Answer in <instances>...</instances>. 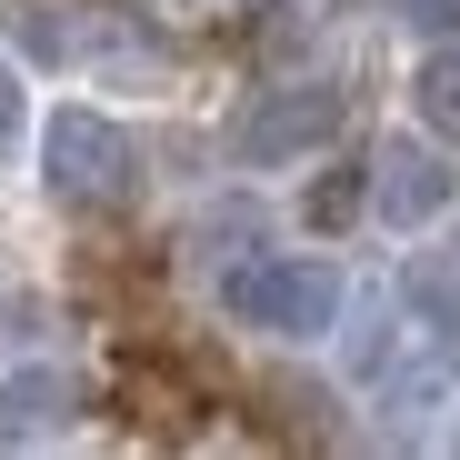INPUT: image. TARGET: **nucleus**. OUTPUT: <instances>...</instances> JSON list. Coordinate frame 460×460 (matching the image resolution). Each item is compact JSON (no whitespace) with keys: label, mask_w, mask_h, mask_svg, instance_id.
Wrapping results in <instances>:
<instances>
[{"label":"nucleus","mask_w":460,"mask_h":460,"mask_svg":"<svg viewBox=\"0 0 460 460\" xmlns=\"http://www.w3.org/2000/svg\"><path fill=\"white\" fill-rule=\"evenodd\" d=\"M341 300H350L341 261H311V251H251V261L220 270V311L241 331H261V341H290V350L331 341L341 331Z\"/></svg>","instance_id":"1"},{"label":"nucleus","mask_w":460,"mask_h":460,"mask_svg":"<svg viewBox=\"0 0 460 460\" xmlns=\"http://www.w3.org/2000/svg\"><path fill=\"white\" fill-rule=\"evenodd\" d=\"M40 181H50V200H70V210H120V200L140 190V140H130L111 111H91V101H60V111L40 120Z\"/></svg>","instance_id":"2"},{"label":"nucleus","mask_w":460,"mask_h":460,"mask_svg":"<svg viewBox=\"0 0 460 460\" xmlns=\"http://www.w3.org/2000/svg\"><path fill=\"white\" fill-rule=\"evenodd\" d=\"M341 140V91L331 81H270L251 91V111L230 120V161L241 171H300Z\"/></svg>","instance_id":"3"},{"label":"nucleus","mask_w":460,"mask_h":460,"mask_svg":"<svg viewBox=\"0 0 460 460\" xmlns=\"http://www.w3.org/2000/svg\"><path fill=\"white\" fill-rule=\"evenodd\" d=\"M450 210H460V171H450V150L430 130L370 150V220L391 230V241H420V230H440Z\"/></svg>","instance_id":"4"},{"label":"nucleus","mask_w":460,"mask_h":460,"mask_svg":"<svg viewBox=\"0 0 460 460\" xmlns=\"http://www.w3.org/2000/svg\"><path fill=\"white\" fill-rule=\"evenodd\" d=\"M70 411H81V380L60 360H31L0 380V440H50V430H70Z\"/></svg>","instance_id":"5"},{"label":"nucleus","mask_w":460,"mask_h":460,"mask_svg":"<svg viewBox=\"0 0 460 460\" xmlns=\"http://www.w3.org/2000/svg\"><path fill=\"white\" fill-rule=\"evenodd\" d=\"M401 101H411V130H430L440 150H460V40H420Z\"/></svg>","instance_id":"6"},{"label":"nucleus","mask_w":460,"mask_h":460,"mask_svg":"<svg viewBox=\"0 0 460 460\" xmlns=\"http://www.w3.org/2000/svg\"><path fill=\"white\" fill-rule=\"evenodd\" d=\"M411 331L460 360V241L430 251V261H411Z\"/></svg>","instance_id":"7"},{"label":"nucleus","mask_w":460,"mask_h":460,"mask_svg":"<svg viewBox=\"0 0 460 460\" xmlns=\"http://www.w3.org/2000/svg\"><path fill=\"white\" fill-rule=\"evenodd\" d=\"M31 140V81H21V60H0V161Z\"/></svg>","instance_id":"8"},{"label":"nucleus","mask_w":460,"mask_h":460,"mask_svg":"<svg viewBox=\"0 0 460 460\" xmlns=\"http://www.w3.org/2000/svg\"><path fill=\"white\" fill-rule=\"evenodd\" d=\"M401 31L411 40H460V0H401Z\"/></svg>","instance_id":"9"},{"label":"nucleus","mask_w":460,"mask_h":460,"mask_svg":"<svg viewBox=\"0 0 460 460\" xmlns=\"http://www.w3.org/2000/svg\"><path fill=\"white\" fill-rule=\"evenodd\" d=\"M450 450H460V420H450Z\"/></svg>","instance_id":"10"}]
</instances>
